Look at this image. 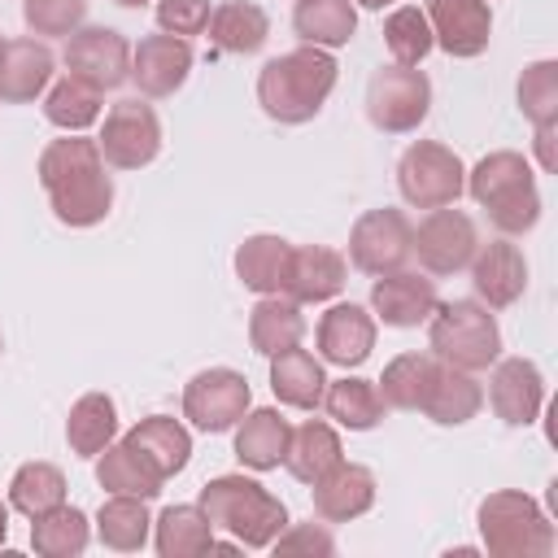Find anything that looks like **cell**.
<instances>
[{
    "label": "cell",
    "instance_id": "cell-1",
    "mask_svg": "<svg viewBox=\"0 0 558 558\" xmlns=\"http://www.w3.org/2000/svg\"><path fill=\"white\" fill-rule=\"evenodd\" d=\"M39 183L52 201V214L65 227H96L113 205V183L105 174V157L96 140H52L39 153Z\"/></svg>",
    "mask_w": 558,
    "mask_h": 558
},
{
    "label": "cell",
    "instance_id": "cell-2",
    "mask_svg": "<svg viewBox=\"0 0 558 558\" xmlns=\"http://www.w3.org/2000/svg\"><path fill=\"white\" fill-rule=\"evenodd\" d=\"M336 87V61L327 48L301 44L275 61L262 65L257 74V105L275 118V122H310L323 100Z\"/></svg>",
    "mask_w": 558,
    "mask_h": 558
},
{
    "label": "cell",
    "instance_id": "cell-3",
    "mask_svg": "<svg viewBox=\"0 0 558 558\" xmlns=\"http://www.w3.org/2000/svg\"><path fill=\"white\" fill-rule=\"evenodd\" d=\"M466 187L488 209V218L501 235H523L541 218V192H536V179H532V166L523 153L497 148V153L480 157Z\"/></svg>",
    "mask_w": 558,
    "mask_h": 558
},
{
    "label": "cell",
    "instance_id": "cell-4",
    "mask_svg": "<svg viewBox=\"0 0 558 558\" xmlns=\"http://www.w3.org/2000/svg\"><path fill=\"white\" fill-rule=\"evenodd\" d=\"M196 506L205 510V519L214 527L231 532L248 549L270 545L283 532V523H288L283 501L275 493H266L257 480H244V475H218V480H209L201 488V501Z\"/></svg>",
    "mask_w": 558,
    "mask_h": 558
},
{
    "label": "cell",
    "instance_id": "cell-5",
    "mask_svg": "<svg viewBox=\"0 0 558 558\" xmlns=\"http://www.w3.org/2000/svg\"><path fill=\"white\" fill-rule=\"evenodd\" d=\"M427 349L458 371H488L501 357V327L484 301H436L427 318Z\"/></svg>",
    "mask_w": 558,
    "mask_h": 558
},
{
    "label": "cell",
    "instance_id": "cell-6",
    "mask_svg": "<svg viewBox=\"0 0 558 558\" xmlns=\"http://www.w3.org/2000/svg\"><path fill=\"white\" fill-rule=\"evenodd\" d=\"M480 536L493 558H549L554 554V523L527 493L501 488L480 501Z\"/></svg>",
    "mask_w": 558,
    "mask_h": 558
},
{
    "label": "cell",
    "instance_id": "cell-7",
    "mask_svg": "<svg viewBox=\"0 0 558 558\" xmlns=\"http://www.w3.org/2000/svg\"><path fill=\"white\" fill-rule=\"evenodd\" d=\"M397 187H401L405 205H414V209H440V205H453L462 196L466 170H462V161H458L453 148H445L436 140H418L397 161Z\"/></svg>",
    "mask_w": 558,
    "mask_h": 558
},
{
    "label": "cell",
    "instance_id": "cell-8",
    "mask_svg": "<svg viewBox=\"0 0 558 558\" xmlns=\"http://www.w3.org/2000/svg\"><path fill=\"white\" fill-rule=\"evenodd\" d=\"M427 105H432V83L414 65H379L366 83V118L388 135L414 131L427 118Z\"/></svg>",
    "mask_w": 558,
    "mask_h": 558
},
{
    "label": "cell",
    "instance_id": "cell-9",
    "mask_svg": "<svg viewBox=\"0 0 558 558\" xmlns=\"http://www.w3.org/2000/svg\"><path fill=\"white\" fill-rule=\"evenodd\" d=\"M475 248H480V231H475L471 214H462L453 205L427 209V218L414 227V240H410V253L418 257V266L427 275H458V270H466Z\"/></svg>",
    "mask_w": 558,
    "mask_h": 558
},
{
    "label": "cell",
    "instance_id": "cell-10",
    "mask_svg": "<svg viewBox=\"0 0 558 558\" xmlns=\"http://www.w3.org/2000/svg\"><path fill=\"white\" fill-rule=\"evenodd\" d=\"M96 148H100V157L113 170H140V166H148L157 157V148H161V122H157L153 105H144L140 96L118 100L105 113V131H100Z\"/></svg>",
    "mask_w": 558,
    "mask_h": 558
},
{
    "label": "cell",
    "instance_id": "cell-11",
    "mask_svg": "<svg viewBox=\"0 0 558 558\" xmlns=\"http://www.w3.org/2000/svg\"><path fill=\"white\" fill-rule=\"evenodd\" d=\"M414 227L401 209H366L349 231V262L362 275H388L410 262Z\"/></svg>",
    "mask_w": 558,
    "mask_h": 558
},
{
    "label": "cell",
    "instance_id": "cell-12",
    "mask_svg": "<svg viewBox=\"0 0 558 558\" xmlns=\"http://www.w3.org/2000/svg\"><path fill=\"white\" fill-rule=\"evenodd\" d=\"M253 392H248V379L231 366H209L201 375L187 379L183 388V418H192V427L201 432H227L244 418Z\"/></svg>",
    "mask_w": 558,
    "mask_h": 558
},
{
    "label": "cell",
    "instance_id": "cell-13",
    "mask_svg": "<svg viewBox=\"0 0 558 558\" xmlns=\"http://www.w3.org/2000/svg\"><path fill=\"white\" fill-rule=\"evenodd\" d=\"M65 70L83 83H92L96 92H109V87H122L131 78V44L113 31V26H83L65 39V52H61Z\"/></svg>",
    "mask_w": 558,
    "mask_h": 558
},
{
    "label": "cell",
    "instance_id": "cell-14",
    "mask_svg": "<svg viewBox=\"0 0 558 558\" xmlns=\"http://www.w3.org/2000/svg\"><path fill=\"white\" fill-rule=\"evenodd\" d=\"M427 26L449 57H480L493 39V13L484 0H427Z\"/></svg>",
    "mask_w": 558,
    "mask_h": 558
},
{
    "label": "cell",
    "instance_id": "cell-15",
    "mask_svg": "<svg viewBox=\"0 0 558 558\" xmlns=\"http://www.w3.org/2000/svg\"><path fill=\"white\" fill-rule=\"evenodd\" d=\"M471 283H475V296L488 310L514 305L523 296V288H527V262H523L519 244H510V240L480 244L475 257H471Z\"/></svg>",
    "mask_w": 558,
    "mask_h": 558
},
{
    "label": "cell",
    "instance_id": "cell-16",
    "mask_svg": "<svg viewBox=\"0 0 558 558\" xmlns=\"http://www.w3.org/2000/svg\"><path fill=\"white\" fill-rule=\"evenodd\" d=\"M488 401H493V414L501 423L527 427L541 414V401H545V384H541L536 362H527V357H501V362H493Z\"/></svg>",
    "mask_w": 558,
    "mask_h": 558
},
{
    "label": "cell",
    "instance_id": "cell-17",
    "mask_svg": "<svg viewBox=\"0 0 558 558\" xmlns=\"http://www.w3.org/2000/svg\"><path fill=\"white\" fill-rule=\"evenodd\" d=\"M344 288V257L327 244H301L288 248V266H283V283L279 292L292 296L296 305L310 301H331Z\"/></svg>",
    "mask_w": 558,
    "mask_h": 558
},
{
    "label": "cell",
    "instance_id": "cell-18",
    "mask_svg": "<svg viewBox=\"0 0 558 558\" xmlns=\"http://www.w3.org/2000/svg\"><path fill=\"white\" fill-rule=\"evenodd\" d=\"M371 310L388 323V327H418L432 318L436 310V283L418 270H388V275H375V288H371Z\"/></svg>",
    "mask_w": 558,
    "mask_h": 558
},
{
    "label": "cell",
    "instance_id": "cell-19",
    "mask_svg": "<svg viewBox=\"0 0 558 558\" xmlns=\"http://www.w3.org/2000/svg\"><path fill=\"white\" fill-rule=\"evenodd\" d=\"M192 70V48L179 35H148L131 52V78L144 96H174Z\"/></svg>",
    "mask_w": 558,
    "mask_h": 558
},
{
    "label": "cell",
    "instance_id": "cell-20",
    "mask_svg": "<svg viewBox=\"0 0 558 558\" xmlns=\"http://www.w3.org/2000/svg\"><path fill=\"white\" fill-rule=\"evenodd\" d=\"M52 65H57V57L44 39H26V35L4 39L0 44V100H9V105L35 100L48 87Z\"/></svg>",
    "mask_w": 558,
    "mask_h": 558
},
{
    "label": "cell",
    "instance_id": "cell-21",
    "mask_svg": "<svg viewBox=\"0 0 558 558\" xmlns=\"http://www.w3.org/2000/svg\"><path fill=\"white\" fill-rule=\"evenodd\" d=\"M375 349V318L353 305V301H340L331 305L323 318H318V353L336 366H362Z\"/></svg>",
    "mask_w": 558,
    "mask_h": 558
},
{
    "label": "cell",
    "instance_id": "cell-22",
    "mask_svg": "<svg viewBox=\"0 0 558 558\" xmlns=\"http://www.w3.org/2000/svg\"><path fill=\"white\" fill-rule=\"evenodd\" d=\"M310 488H314V514L327 523H349L375 506V475H371V466H357V462L331 466Z\"/></svg>",
    "mask_w": 558,
    "mask_h": 558
},
{
    "label": "cell",
    "instance_id": "cell-23",
    "mask_svg": "<svg viewBox=\"0 0 558 558\" xmlns=\"http://www.w3.org/2000/svg\"><path fill=\"white\" fill-rule=\"evenodd\" d=\"M288 436H292V423L262 405V410H244V418L235 423V458L253 471H275L288 453Z\"/></svg>",
    "mask_w": 558,
    "mask_h": 558
},
{
    "label": "cell",
    "instance_id": "cell-24",
    "mask_svg": "<svg viewBox=\"0 0 558 558\" xmlns=\"http://www.w3.org/2000/svg\"><path fill=\"white\" fill-rule=\"evenodd\" d=\"M122 440H126L131 449H140V453L157 466L161 480L179 475V471L187 466V458H192V436H187V427H183L179 418H170V414L140 418Z\"/></svg>",
    "mask_w": 558,
    "mask_h": 558
},
{
    "label": "cell",
    "instance_id": "cell-25",
    "mask_svg": "<svg viewBox=\"0 0 558 558\" xmlns=\"http://www.w3.org/2000/svg\"><path fill=\"white\" fill-rule=\"evenodd\" d=\"M270 388L283 405L292 410H314L323 405V392H327V375H323V362L310 357L301 344L283 349L270 357Z\"/></svg>",
    "mask_w": 558,
    "mask_h": 558
},
{
    "label": "cell",
    "instance_id": "cell-26",
    "mask_svg": "<svg viewBox=\"0 0 558 558\" xmlns=\"http://www.w3.org/2000/svg\"><path fill=\"white\" fill-rule=\"evenodd\" d=\"M480 405H484V388H480L475 371H458V366L440 362V371H436V379L423 397V414L440 427H458V423L475 418Z\"/></svg>",
    "mask_w": 558,
    "mask_h": 558
},
{
    "label": "cell",
    "instance_id": "cell-27",
    "mask_svg": "<svg viewBox=\"0 0 558 558\" xmlns=\"http://www.w3.org/2000/svg\"><path fill=\"white\" fill-rule=\"evenodd\" d=\"M301 336H305V314H301V305L292 296L270 292V296H262L253 305V314H248V340H253V349L262 357H275L283 349L301 344Z\"/></svg>",
    "mask_w": 558,
    "mask_h": 558
},
{
    "label": "cell",
    "instance_id": "cell-28",
    "mask_svg": "<svg viewBox=\"0 0 558 558\" xmlns=\"http://www.w3.org/2000/svg\"><path fill=\"white\" fill-rule=\"evenodd\" d=\"M340 436L323 423V418H310L301 427H292L288 436V453H283V466L292 471V480L301 484H318L331 466H340Z\"/></svg>",
    "mask_w": 558,
    "mask_h": 558
},
{
    "label": "cell",
    "instance_id": "cell-29",
    "mask_svg": "<svg viewBox=\"0 0 558 558\" xmlns=\"http://www.w3.org/2000/svg\"><path fill=\"white\" fill-rule=\"evenodd\" d=\"M209 39L222 48V52H240V57H248V52H257L262 44H266V35H270V17H266V9L262 4H253V0H222L214 13H209Z\"/></svg>",
    "mask_w": 558,
    "mask_h": 558
},
{
    "label": "cell",
    "instance_id": "cell-30",
    "mask_svg": "<svg viewBox=\"0 0 558 558\" xmlns=\"http://www.w3.org/2000/svg\"><path fill=\"white\" fill-rule=\"evenodd\" d=\"M96 480H100V488H109V493H131V497H157L161 493V475H157V466L140 453V449H131L126 440H109L105 449H100V462H96Z\"/></svg>",
    "mask_w": 558,
    "mask_h": 558
},
{
    "label": "cell",
    "instance_id": "cell-31",
    "mask_svg": "<svg viewBox=\"0 0 558 558\" xmlns=\"http://www.w3.org/2000/svg\"><path fill=\"white\" fill-rule=\"evenodd\" d=\"M292 31L301 35V44L344 48L357 31V9H353V0H296Z\"/></svg>",
    "mask_w": 558,
    "mask_h": 558
},
{
    "label": "cell",
    "instance_id": "cell-32",
    "mask_svg": "<svg viewBox=\"0 0 558 558\" xmlns=\"http://www.w3.org/2000/svg\"><path fill=\"white\" fill-rule=\"evenodd\" d=\"M118 436V410L105 392H83L74 405H70V418H65V440L78 458H96L109 440Z\"/></svg>",
    "mask_w": 558,
    "mask_h": 558
},
{
    "label": "cell",
    "instance_id": "cell-33",
    "mask_svg": "<svg viewBox=\"0 0 558 558\" xmlns=\"http://www.w3.org/2000/svg\"><path fill=\"white\" fill-rule=\"evenodd\" d=\"M440 362L432 353H401L384 366V379H379V397L384 405L392 410H423V397L436 379Z\"/></svg>",
    "mask_w": 558,
    "mask_h": 558
},
{
    "label": "cell",
    "instance_id": "cell-34",
    "mask_svg": "<svg viewBox=\"0 0 558 558\" xmlns=\"http://www.w3.org/2000/svg\"><path fill=\"white\" fill-rule=\"evenodd\" d=\"M288 240L279 235H248L240 248H235V275L244 288H253L257 296H270L279 292L283 283V266H288Z\"/></svg>",
    "mask_w": 558,
    "mask_h": 558
},
{
    "label": "cell",
    "instance_id": "cell-35",
    "mask_svg": "<svg viewBox=\"0 0 558 558\" xmlns=\"http://www.w3.org/2000/svg\"><path fill=\"white\" fill-rule=\"evenodd\" d=\"M148 527H153V514L144 506V497H131V493H113L100 514H96V536L109 545V549H144L148 541Z\"/></svg>",
    "mask_w": 558,
    "mask_h": 558
},
{
    "label": "cell",
    "instance_id": "cell-36",
    "mask_svg": "<svg viewBox=\"0 0 558 558\" xmlns=\"http://www.w3.org/2000/svg\"><path fill=\"white\" fill-rule=\"evenodd\" d=\"M214 523L205 519L201 506H170L157 519V554L161 558H201L209 554Z\"/></svg>",
    "mask_w": 558,
    "mask_h": 558
},
{
    "label": "cell",
    "instance_id": "cell-37",
    "mask_svg": "<svg viewBox=\"0 0 558 558\" xmlns=\"http://www.w3.org/2000/svg\"><path fill=\"white\" fill-rule=\"evenodd\" d=\"M323 405H327V414L340 423V427H349V432H371L379 418H384V397H379V388L371 384V379H336V384H327V392H323Z\"/></svg>",
    "mask_w": 558,
    "mask_h": 558
},
{
    "label": "cell",
    "instance_id": "cell-38",
    "mask_svg": "<svg viewBox=\"0 0 558 558\" xmlns=\"http://www.w3.org/2000/svg\"><path fill=\"white\" fill-rule=\"evenodd\" d=\"M31 545L35 554L44 558H70V554H83L87 549V514L74 510V506H52L44 514L31 519Z\"/></svg>",
    "mask_w": 558,
    "mask_h": 558
},
{
    "label": "cell",
    "instance_id": "cell-39",
    "mask_svg": "<svg viewBox=\"0 0 558 558\" xmlns=\"http://www.w3.org/2000/svg\"><path fill=\"white\" fill-rule=\"evenodd\" d=\"M44 118L61 131H83L100 118V92L74 74H65L61 83L48 87V100H44Z\"/></svg>",
    "mask_w": 558,
    "mask_h": 558
},
{
    "label": "cell",
    "instance_id": "cell-40",
    "mask_svg": "<svg viewBox=\"0 0 558 558\" xmlns=\"http://www.w3.org/2000/svg\"><path fill=\"white\" fill-rule=\"evenodd\" d=\"M9 501L26 519H35V514L65 501V475L52 462H26V466H17V475L9 484Z\"/></svg>",
    "mask_w": 558,
    "mask_h": 558
},
{
    "label": "cell",
    "instance_id": "cell-41",
    "mask_svg": "<svg viewBox=\"0 0 558 558\" xmlns=\"http://www.w3.org/2000/svg\"><path fill=\"white\" fill-rule=\"evenodd\" d=\"M384 44L392 52V65H418L427 52H432V26H427V13L414 9V4H401L388 13L384 22Z\"/></svg>",
    "mask_w": 558,
    "mask_h": 558
},
{
    "label": "cell",
    "instance_id": "cell-42",
    "mask_svg": "<svg viewBox=\"0 0 558 558\" xmlns=\"http://www.w3.org/2000/svg\"><path fill=\"white\" fill-rule=\"evenodd\" d=\"M519 109L532 126L558 122V61H532L519 74Z\"/></svg>",
    "mask_w": 558,
    "mask_h": 558
},
{
    "label": "cell",
    "instance_id": "cell-43",
    "mask_svg": "<svg viewBox=\"0 0 558 558\" xmlns=\"http://www.w3.org/2000/svg\"><path fill=\"white\" fill-rule=\"evenodd\" d=\"M22 17L35 35H74L87 17V0H26Z\"/></svg>",
    "mask_w": 558,
    "mask_h": 558
},
{
    "label": "cell",
    "instance_id": "cell-44",
    "mask_svg": "<svg viewBox=\"0 0 558 558\" xmlns=\"http://www.w3.org/2000/svg\"><path fill=\"white\" fill-rule=\"evenodd\" d=\"M209 13H214L209 0H157V26L179 39L201 35L209 26Z\"/></svg>",
    "mask_w": 558,
    "mask_h": 558
},
{
    "label": "cell",
    "instance_id": "cell-45",
    "mask_svg": "<svg viewBox=\"0 0 558 558\" xmlns=\"http://www.w3.org/2000/svg\"><path fill=\"white\" fill-rule=\"evenodd\" d=\"M270 545H275V554H310V558H314V554L323 558V554H331V549H336L331 532H327V527H318V523H292V527H283Z\"/></svg>",
    "mask_w": 558,
    "mask_h": 558
},
{
    "label": "cell",
    "instance_id": "cell-46",
    "mask_svg": "<svg viewBox=\"0 0 558 558\" xmlns=\"http://www.w3.org/2000/svg\"><path fill=\"white\" fill-rule=\"evenodd\" d=\"M554 131H558V122H541V126H536V161H541V170H558Z\"/></svg>",
    "mask_w": 558,
    "mask_h": 558
},
{
    "label": "cell",
    "instance_id": "cell-47",
    "mask_svg": "<svg viewBox=\"0 0 558 558\" xmlns=\"http://www.w3.org/2000/svg\"><path fill=\"white\" fill-rule=\"evenodd\" d=\"M362 9H388V4H397V0H357Z\"/></svg>",
    "mask_w": 558,
    "mask_h": 558
},
{
    "label": "cell",
    "instance_id": "cell-48",
    "mask_svg": "<svg viewBox=\"0 0 558 558\" xmlns=\"http://www.w3.org/2000/svg\"><path fill=\"white\" fill-rule=\"evenodd\" d=\"M4 536H9V510L0 506V545H4Z\"/></svg>",
    "mask_w": 558,
    "mask_h": 558
},
{
    "label": "cell",
    "instance_id": "cell-49",
    "mask_svg": "<svg viewBox=\"0 0 558 558\" xmlns=\"http://www.w3.org/2000/svg\"><path fill=\"white\" fill-rule=\"evenodd\" d=\"M118 4H126V9H140V4H148V0H118Z\"/></svg>",
    "mask_w": 558,
    "mask_h": 558
},
{
    "label": "cell",
    "instance_id": "cell-50",
    "mask_svg": "<svg viewBox=\"0 0 558 558\" xmlns=\"http://www.w3.org/2000/svg\"><path fill=\"white\" fill-rule=\"evenodd\" d=\"M0 44H4V39H0Z\"/></svg>",
    "mask_w": 558,
    "mask_h": 558
},
{
    "label": "cell",
    "instance_id": "cell-51",
    "mask_svg": "<svg viewBox=\"0 0 558 558\" xmlns=\"http://www.w3.org/2000/svg\"><path fill=\"white\" fill-rule=\"evenodd\" d=\"M0 349H4V344H0Z\"/></svg>",
    "mask_w": 558,
    "mask_h": 558
}]
</instances>
